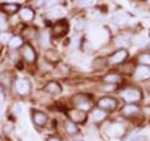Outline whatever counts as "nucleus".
I'll return each instance as SVG.
<instances>
[{"label":"nucleus","instance_id":"1","mask_svg":"<svg viewBox=\"0 0 150 141\" xmlns=\"http://www.w3.org/2000/svg\"><path fill=\"white\" fill-rule=\"evenodd\" d=\"M120 96L125 102H128V104H135V102L142 100V97H143L142 91H140L139 89H137V87L126 89V90H124L123 92H121Z\"/></svg>","mask_w":150,"mask_h":141},{"label":"nucleus","instance_id":"2","mask_svg":"<svg viewBox=\"0 0 150 141\" xmlns=\"http://www.w3.org/2000/svg\"><path fill=\"white\" fill-rule=\"evenodd\" d=\"M129 56V53L126 49H120L118 51H115L112 55H110V58L108 59V63L110 65H120L123 64Z\"/></svg>","mask_w":150,"mask_h":141},{"label":"nucleus","instance_id":"3","mask_svg":"<svg viewBox=\"0 0 150 141\" xmlns=\"http://www.w3.org/2000/svg\"><path fill=\"white\" fill-rule=\"evenodd\" d=\"M98 106H99V109H101V110L112 111L118 106V100L114 97H110V96H105V97H101L100 100L98 101Z\"/></svg>","mask_w":150,"mask_h":141},{"label":"nucleus","instance_id":"4","mask_svg":"<svg viewBox=\"0 0 150 141\" xmlns=\"http://www.w3.org/2000/svg\"><path fill=\"white\" fill-rule=\"evenodd\" d=\"M134 78L137 80H148L150 79V66L139 65L134 70Z\"/></svg>","mask_w":150,"mask_h":141},{"label":"nucleus","instance_id":"5","mask_svg":"<svg viewBox=\"0 0 150 141\" xmlns=\"http://www.w3.org/2000/svg\"><path fill=\"white\" fill-rule=\"evenodd\" d=\"M68 115L69 117L71 119V121H74V123H85V120H86V111H84V110H80V109H75V110H70L68 112Z\"/></svg>","mask_w":150,"mask_h":141},{"label":"nucleus","instance_id":"6","mask_svg":"<svg viewBox=\"0 0 150 141\" xmlns=\"http://www.w3.org/2000/svg\"><path fill=\"white\" fill-rule=\"evenodd\" d=\"M54 36H63L68 32V21L62 19V20L56 21L54 25Z\"/></svg>","mask_w":150,"mask_h":141},{"label":"nucleus","instance_id":"7","mask_svg":"<svg viewBox=\"0 0 150 141\" xmlns=\"http://www.w3.org/2000/svg\"><path fill=\"white\" fill-rule=\"evenodd\" d=\"M15 89L20 95H28L30 91V84L26 79H19L15 82Z\"/></svg>","mask_w":150,"mask_h":141},{"label":"nucleus","instance_id":"8","mask_svg":"<svg viewBox=\"0 0 150 141\" xmlns=\"http://www.w3.org/2000/svg\"><path fill=\"white\" fill-rule=\"evenodd\" d=\"M139 112H140V107L137 104H128L121 109V114H123V116H125V117L137 116Z\"/></svg>","mask_w":150,"mask_h":141},{"label":"nucleus","instance_id":"9","mask_svg":"<svg viewBox=\"0 0 150 141\" xmlns=\"http://www.w3.org/2000/svg\"><path fill=\"white\" fill-rule=\"evenodd\" d=\"M108 133H109V135L112 136V137H119V136H121L125 133V129L121 124L116 123V124L110 125V128L108 129Z\"/></svg>","mask_w":150,"mask_h":141},{"label":"nucleus","instance_id":"10","mask_svg":"<svg viewBox=\"0 0 150 141\" xmlns=\"http://www.w3.org/2000/svg\"><path fill=\"white\" fill-rule=\"evenodd\" d=\"M23 56L28 63H33L35 60V51L29 44H25V46L23 48Z\"/></svg>","mask_w":150,"mask_h":141},{"label":"nucleus","instance_id":"11","mask_svg":"<svg viewBox=\"0 0 150 141\" xmlns=\"http://www.w3.org/2000/svg\"><path fill=\"white\" fill-rule=\"evenodd\" d=\"M65 9L63 6H54L51 8L49 13H48V18H53V19H60L65 15Z\"/></svg>","mask_w":150,"mask_h":141},{"label":"nucleus","instance_id":"12","mask_svg":"<svg viewBox=\"0 0 150 141\" xmlns=\"http://www.w3.org/2000/svg\"><path fill=\"white\" fill-rule=\"evenodd\" d=\"M33 120H34V123H35L38 126H43V125H45L46 120H48V117H46V115L43 114V112L35 111L34 114H33Z\"/></svg>","mask_w":150,"mask_h":141},{"label":"nucleus","instance_id":"13","mask_svg":"<svg viewBox=\"0 0 150 141\" xmlns=\"http://www.w3.org/2000/svg\"><path fill=\"white\" fill-rule=\"evenodd\" d=\"M128 15L124 13H118V14H115L114 16L111 18V21L114 23L115 25H123V24H126L128 23Z\"/></svg>","mask_w":150,"mask_h":141},{"label":"nucleus","instance_id":"14","mask_svg":"<svg viewBox=\"0 0 150 141\" xmlns=\"http://www.w3.org/2000/svg\"><path fill=\"white\" fill-rule=\"evenodd\" d=\"M104 82L105 84H111V85H114L116 82H120L121 81V76L119 74H115V73H111V74H108L104 76Z\"/></svg>","mask_w":150,"mask_h":141},{"label":"nucleus","instance_id":"15","mask_svg":"<svg viewBox=\"0 0 150 141\" xmlns=\"http://www.w3.org/2000/svg\"><path fill=\"white\" fill-rule=\"evenodd\" d=\"M91 117H93V120L95 121V123H100V121L106 119V111L101 110V109H95V110H93Z\"/></svg>","mask_w":150,"mask_h":141},{"label":"nucleus","instance_id":"16","mask_svg":"<svg viewBox=\"0 0 150 141\" xmlns=\"http://www.w3.org/2000/svg\"><path fill=\"white\" fill-rule=\"evenodd\" d=\"M45 91L49 92V94H59L60 91H62V86H60L56 81H50V82L46 84Z\"/></svg>","mask_w":150,"mask_h":141},{"label":"nucleus","instance_id":"17","mask_svg":"<svg viewBox=\"0 0 150 141\" xmlns=\"http://www.w3.org/2000/svg\"><path fill=\"white\" fill-rule=\"evenodd\" d=\"M20 16H21L23 20H25V21L33 20V18H34V11L29 8H24L20 10Z\"/></svg>","mask_w":150,"mask_h":141},{"label":"nucleus","instance_id":"18","mask_svg":"<svg viewBox=\"0 0 150 141\" xmlns=\"http://www.w3.org/2000/svg\"><path fill=\"white\" fill-rule=\"evenodd\" d=\"M129 45H130V41H129L128 37L120 36V37H116V39H115V46H118V48L126 49Z\"/></svg>","mask_w":150,"mask_h":141},{"label":"nucleus","instance_id":"19","mask_svg":"<svg viewBox=\"0 0 150 141\" xmlns=\"http://www.w3.org/2000/svg\"><path fill=\"white\" fill-rule=\"evenodd\" d=\"M106 64H109L108 63V59H105V58H96L95 60H94V63H93V68L95 70H100L103 68H105Z\"/></svg>","mask_w":150,"mask_h":141},{"label":"nucleus","instance_id":"20","mask_svg":"<svg viewBox=\"0 0 150 141\" xmlns=\"http://www.w3.org/2000/svg\"><path fill=\"white\" fill-rule=\"evenodd\" d=\"M138 63L140 65H145V66H150V53H143L139 55Z\"/></svg>","mask_w":150,"mask_h":141},{"label":"nucleus","instance_id":"21","mask_svg":"<svg viewBox=\"0 0 150 141\" xmlns=\"http://www.w3.org/2000/svg\"><path fill=\"white\" fill-rule=\"evenodd\" d=\"M3 10L8 13V14H14L19 10V5L18 4H11V3H6L3 5Z\"/></svg>","mask_w":150,"mask_h":141},{"label":"nucleus","instance_id":"22","mask_svg":"<svg viewBox=\"0 0 150 141\" xmlns=\"http://www.w3.org/2000/svg\"><path fill=\"white\" fill-rule=\"evenodd\" d=\"M21 45H23V39L20 36H13L10 41H9V46H10L11 49H16Z\"/></svg>","mask_w":150,"mask_h":141},{"label":"nucleus","instance_id":"23","mask_svg":"<svg viewBox=\"0 0 150 141\" xmlns=\"http://www.w3.org/2000/svg\"><path fill=\"white\" fill-rule=\"evenodd\" d=\"M65 129H67V131L69 134H75V135H76L79 133L78 126L75 125V123H73V121H69V123H67V125H65Z\"/></svg>","mask_w":150,"mask_h":141},{"label":"nucleus","instance_id":"24","mask_svg":"<svg viewBox=\"0 0 150 141\" xmlns=\"http://www.w3.org/2000/svg\"><path fill=\"white\" fill-rule=\"evenodd\" d=\"M94 4H95V0H79L78 1V5L81 8H89Z\"/></svg>","mask_w":150,"mask_h":141},{"label":"nucleus","instance_id":"25","mask_svg":"<svg viewBox=\"0 0 150 141\" xmlns=\"http://www.w3.org/2000/svg\"><path fill=\"white\" fill-rule=\"evenodd\" d=\"M135 44H137L138 46H144L148 44V37L145 35H140L137 37V41H135Z\"/></svg>","mask_w":150,"mask_h":141},{"label":"nucleus","instance_id":"26","mask_svg":"<svg viewBox=\"0 0 150 141\" xmlns=\"http://www.w3.org/2000/svg\"><path fill=\"white\" fill-rule=\"evenodd\" d=\"M84 29H85V21L84 20H78L75 23V30L76 31H81Z\"/></svg>","mask_w":150,"mask_h":141},{"label":"nucleus","instance_id":"27","mask_svg":"<svg viewBox=\"0 0 150 141\" xmlns=\"http://www.w3.org/2000/svg\"><path fill=\"white\" fill-rule=\"evenodd\" d=\"M40 41H41V45L43 46H46L49 44V35L48 34H41V37H40Z\"/></svg>","mask_w":150,"mask_h":141},{"label":"nucleus","instance_id":"28","mask_svg":"<svg viewBox=\"0 0 150 141\" xmlns=\"http://www.w3.org/2000/svg\"><path fill=\"white\" fill-rule=\"evenodd\" d=\"M13 109H14V114H15V115H20L21 111H23V107H21L20 104H15Z\"/></svg>","mask_w":150,"mask_h":141},{"label":"nucleus","instance_id":"29","mask_svg":"<svg viewBox=\"0 0 150 141\" xmlns=\"http://www.w3.org/2000/svg\"><path fill=\"white\" fill-rule=\"evenodd\" d=\"M10 39H11V36L9 35V34H1V36H0V40H1L3 43H8L9 44Z\"/></svg>","mask_w":150,"mask_h":141},{"label":"nucleus","instance_id":"30","mask_svg":"<svg viewBox=\"0 0 150 141\" xmlns=\"http://www.w3.org/2000/svg\"><path fill=\"white\" fill-rule=\"evenodd\" d=\"M5 27H6V23L1 16H0V30H5Z\"/></svg>","mask_w":150,"mask_h":141},{"label":"nucleus","instance_id":"31","mask_svg":"<svg viewBox=\"0 0 150 141\" xmlns=\"http://www.w3.org/2000/svg\"><path fill=\"white\" fill-rule=\"evenodd\" d=\"M134 141H148V137L146 136H144V135H138Z\"/></svg>","mask_w":150,"mask_h":141},{"label":"nucleus","instance_id":"32","mask_svg":"<svg viewBox=\"0 0 150 141\" xmlns=\"http://www.w3.org/2000/svg\"><path fill=\"white\" fill-rule=\"evenodd\" d=\"M46 0H34V5L35 6H41L43 4H45Z\"/></svg>","mask_w":150,"mask_h":141},{"label":"nucleus","instance_id":"33","mask_svg":"<svg viewBox=\"0 0 150 141\" xmlns=\"http://www.w3.org/2000/svg\"><path fill=\"white\" fill-rule=\"evenodd\" d=\"M56 1H58V0H46L45 5H46V6H53L54 4H56Z\"/></svg>","mask_w":150,"mask_h":141},{"label":"nucleus","instance_id":"34","mask_svg":"<svg viewBox=\"0 0 150 141\" xmlns=\"http://www.w3.org/2000/svg\"><path fill=\"white\" fill-rule=\"evenodd\" d=\"M3 101H4V95H3V92L0 91V107L3 105Z\"/></svg>","mask_w":150,"mask_h":141},{"label":"nucleus","instance_id":"35","mask_svg":"<svg viewBox=\"0 0 150 141\" xmlns=\"http://www.w3.org/2000/svg\"><path fill=\"white\" fill-rule=\"evenodd\" d=\"M48 141H60V140H59L58 137H49Z\"/></svg>","mask_w":150,"mask_h":141},{"label":"nucleus","instance_id":"36","mask_svg":"<svg viewBox=\"0 0 150 141\" xmlns=\"http://www.w3.org/2000/svg\"><path fill=\"white\" fill-rule=\"evenodd\" d=\"M5 1H8V3H13V1H19V0H5Z\"/></svg>","mask_w":150,"mask_h":141},{"label":"nucleus","instance_id":"37","mask_svg":"<svg viewBox=\"0 0 150 141\" xmlns=\"http://www.w3.org/2000/svg\"><path fill=\"white\" fill-rule=\"evenodd\" d=\"M0 141H1V140H0Z\"/></svg>","mask_w":150,"mask_h":141}]
</instances>
